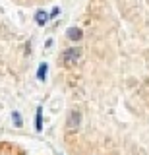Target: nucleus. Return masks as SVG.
I'll return each instance as SVG.
<instances>
[{
    "label": "nucleus",
    "mask_w": 149,
    "mask_h": 155,
    "mask_svg": "<svg viewBox=\"0 0 149 155\" xmlns=\"http://www.w3.org/2000/svg\"><path fill=\"white\" fill-rule=\"evenodd\" d=\"M79 56H81V48H78V47L68 48V51L62 52V62H64L66 66H72V64H76V62L79 60Z\"/></svg>",
    "instance_id": "obj_1"
},
{
    "label": "nucleus",
    "mask_w": 149,
    "mask_h": 155,
    "mask_svg": "<svg viewBox=\"0 0 149 155\" xmlns=\"http://www.w3.org/2000/svg\"><path fill=\"white\" fill-rule=\"evenodd\" d=\"M79 124H81V113H79V110H72V113L68 114V122H66L68 130L76 132V130L79 128Z\"/></svg>",
    "instance_id": "obj_2"
},
{
    "label": "nucleus",
    "mask_w": 149,
    "mask_h": 155,
    "mask_svg": "<svg viewBox=\"0 0 149 155\" xmlns=\"http://www.w3.org/2000/svg\"><path fill=\"white\" fill-rule=\"evenodd\" d=\"M35 21H37V25H45V23L49 21V14H47L45 10H39V12L35 14Z\"/></svg>",
    "instance_id": "obj_3"
},
{
    "label": "nucleus",
    "mask_w": 149,
    "mask_h": 155,
    "mask_svg": "<svg viewBox=\"0 0 149 155\" xmlns=\"http://www.w3.org/2000/svg\"><path fill=\"white\" fill-rule=\"evenodd\" d=\"M81 35H83V31H81L79 27H70L68 29V37L72 39V41H79Z\"/></svg>",
    "instance_id": "obj_4"
},
{
    "label": "nucleus",
    "mask_w": 149,
    "mask_h": 155,
    "mask_svg": "<svg viewBox=\"0 0 149 155\" xmlns=\"http://www.w3.org/2000/svg\"><path fill=\"white\" fill-rule=\"evenodd\" d=\"M35 130L37 132H43V109L41 107L37 109V114H35Z\"/></svg>",
    "instance_id": "obj_5"
},
{
    "label": "nucleus",
    "mask_w": 149,
    "mask_h": 155,
    "mask_svg": "<svg viewBox=\"0 0 149 155\" xmlns=\"http://www.w3.org/2000/svg\"><path fill=\"white\" fill-rule=\"evenodd\" d=\"M47 70H49V64L43 62V64L39 66V70H37V78H39V81H45L47 80Z\"/></svg>",
    "instance_id": "obj_6"
},
{
    "label": "nucleus",
    "mask_w": 149,
    "mask_h": 155,
    "mask_svg": "<svg viewBox=\"0 0 149 155\" xmlns=\"http://www.w3.org/2000/svg\"><path fill=\"white\" fill-rule=\"evenodd\" d=\"M12 120H14V124H16V126H21V124H23L21 114L18 113V110H14V113H12Z\"/></svg>",
    "instance_id": "obj_7"
},
{
    "label": "nucleus",
    "mask_w": 149,
    "mask_h": 155,
    "mask_svg": "<svg viewBox=\"0 0 149 155\" xmlns=\"http://www.w3.org/2000/svg\"><path fill=\"white\" fill-rule=\"evenodd\" d=\"M58 12H60V10H58V8H54V10H52V14H50V18H54V16H58Z\"/></svg>",
    "instance_id": "obj_8"
}]
</instances>
